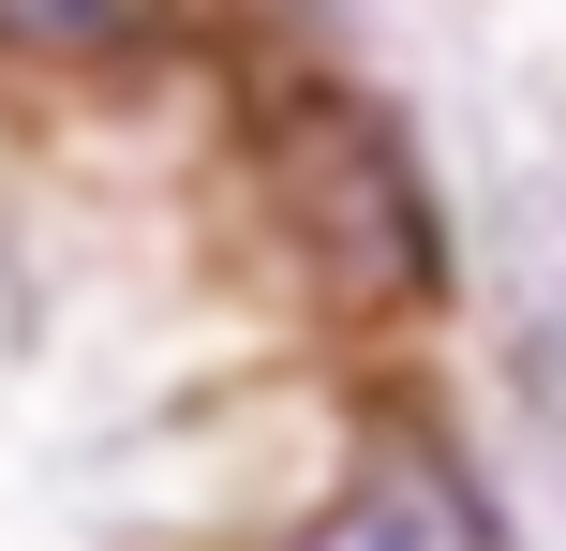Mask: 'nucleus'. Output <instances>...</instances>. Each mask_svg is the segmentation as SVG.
Masks as SVG:
<instances>
[{
	"label": "nucleus",
	"instance_id": "f257e3e1",
	"mask_svg": "<svg viewBox=\"0 0 566 551\" xmlns=\"http://www.w3.org/2000/svg\"><path fill=\"white\" fill-rule=\"evenodd\" d=\"M254 165H269L283 254H298V284L328 298V314L388 328V314H418V298L448 284V224H432V179H418V149H402L388 105L298 75L269 105V149H254Z\"/></svg>",
	"mask_w": 566,
	"mask_h": 551
},
{
	"label": "nucleus",
	"instance_id": "f03ea898",
	"mask_svg": "<svg viewBox=\"0 0 566 551\" xmlns=\"http://www.w3.org/2000/svg\"><path fill=\"white\" fill-rule=\"evenodd\" d=\"M283 551H507V537H492V492L448 447H373Z\"/></svg>",
	"mask_w": 566,
	"mask_h": 551
},
{
	"label": "nucleus",
	"instance_id": "7ed1b4c3",
	"mask_svg": "<svg viewBox=\"0 0 566 551\" xmlns=\"http://www.w3.org/2000/svg\"><path fill=\"white\" fill-rule=\"evenodd\" d=\"M149 30H165V0H0V45H15V60H60V75L135 60Z\"/></svg>",
	"mask_w": 566,
	"mask_h": 551
}]
</instances>
